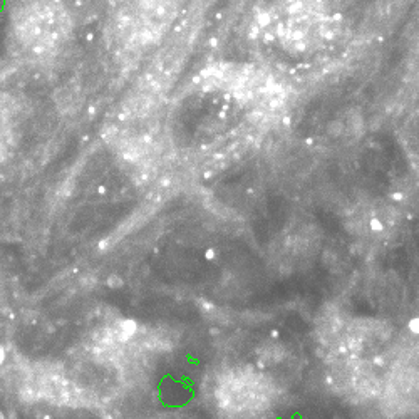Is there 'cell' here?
<instances>
[{
  "label": "cell",
  "mask_w": 419,
  "mask_h": 419,
  "mask_svg": "<svg viewBox=\"0 0 419 419\" xmlns=\"http://www.w3.org/2000/svg\"><path fill=\"white\" fill-rule=\"evenodd\" d=\"M203 84L254 114H277L288 103V89L275 74L255 64L218 62L203 72Z\"/></svg>",
  "instance_id": "2"
},
{
  "label": "cell",
  "mask_w": 419,
  "mask_h": 419,
  "mask_svg": "<svg viewBox=\"0 0 419 419\" xmlns=\"http://www.w3.org/2000/svg\"><path fill=\"white\" fill-rule=\"evenodd\" d=\"M136 330H138L136 322L131 320V319H124V320L117 322V325L114 329V336H116L117 341L126 342V341H130L134 334H136Z\"/></svg>",
  "instance_id": "5"
},
{
  "label": "cell",
  "mask_w": 419,
  "mask_h": 419,
  "mask_svg": "<svg viewBox=\"0 0 419 419\" xmlns=\"http://www.w3.org/2000/svg\"><path fill=\"white\" fill-rule=\"evenodd\" d=\"M107 287H111V288H117V287H121L122 285V278L119 275H111L109 278H107Z\"/></svg>",
  "instance_id": "6"
},
{
  "label": "cell",
  "mask_w": 419,
  "mask_h": 419,
  "mask_svg": "<svg viewBox=\"0 0 419 419\" xmlns=\"http://www.w3.org/2000/svg\"><path fill=\"white\" fill-rule=\"evenodd\" d=\"M5 357H7V354H5V349L4 346H0V366L5 362Z\"/></svg>",
  "instance_id": "8"
},
{
  "label": "cell",
  "mask_w": 419,
  "mask_h": 419,
  "mask_svg": "<svg viewBox=\"0 0 419 419\" xmlns=\"http://www.w3.org/2000/svg\"><path fill=\"white\" fill-rule=\"evenodd\" d=\"M176 14L178 0H124L116 14V35L131 49L156 44L175 22Z\"/></svg>",
  "instance_id": "4"
},
{
  "label": "cell",
  "mask_w": 419,
  "mask_h": 419,
  "mask_svg": "<svg viewBox=\"0 0 419 419\" xmlns=\"http://www.w3.org/2000/svg\"><path fill=\"white\" fill-rule=\"evenodd\" d=\"M411 330L414 332V334H419V319H414L411 322Z\"/></svg>",
  "instance_id": "7"
},
{
  "label": "cell",
  "mask_w": 419,
  "mask_h": 419,
  "mask_svg": "<svg viewBox=\"0 0 419 419\" xmlns=\"http://www.w3.org/2000/svg\"><path fill=\"white\" fill-rule=\"evenodd\" d=\"M0 419H5V417H4V414H2V412H0Z\"/></svg>",
  "instance_id": "9"
},
{
  "label": "cell",
  "mask_w": 419,
  "mask_h": 419,
  "mask_svg": "<svg viewBox=\"0 0 419 419\" xmlns=\"http://www.w3.org/2000/svg\"><path fill=\"white\" fill-rule=\"evenodd\" d=\"M262 40L292 61L322 56L339 32L329 0H275L257 19Z\"/></svg>",
  "instance_id": "1"
},
{
  "label": "cell",
  "mask_w": 419,
  "mask_h": 419,
  "mask_svg": "<svg viewBox=\"0 0 419 419\" xmlns=\"http://www.w3.org/2000/svg\"><path fill=\"white\" fill-rule=\"evenodd\" d=\"M12 30L24 54L51 56L67 37V10L61 0H19L12 12Z\"/></svg>",
  "instance_id": "3"
}]
</instances>
